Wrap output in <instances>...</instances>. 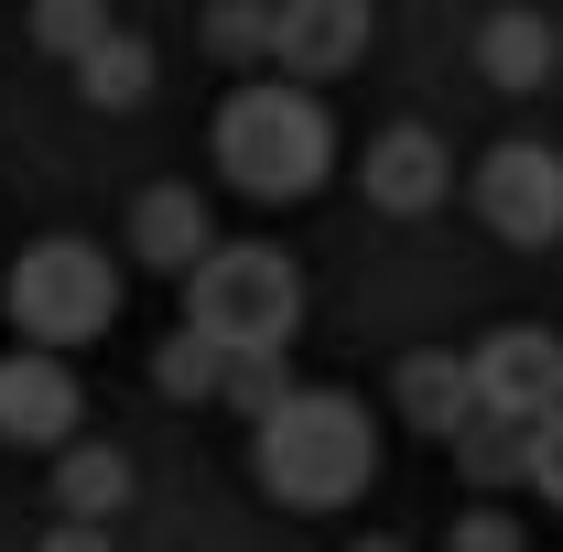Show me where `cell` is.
<instances>
[{
	"label": "cell",
	"instance_id": "obj_8",
	"mask_svg": "<svg viewBox=\"0 0 563 552\" xmlns=\"http://www.w3.org/2000/svg\"><path fill=\"white\" fill-rule=\"evenodd\" d=\"M76 422H87L76 357L66 346H11V357H0V444H11V455H55Z\"/></svg>",
	"mask_w": 563,
	"mask_h": 552
},
{
	"label": "cell",
	"instance_id": "obj_11",
	"mask_svg": "<svg viewBox=\"0 0 563 552\" xmlns=\"http://www.w3.org/2000/svg\"><path fill=\"white\" fill-rule=\"evenodd\" d=\"M477 76L488 87H509V98H531V87H553L563 76V33L542 0H509V11H488V33H477Z\"/></svg>",
	"mask_w": 563,
	"mask_h": 552
},
{
	"label": "cell",
	"instance_id": "obj_17",
	"mask_svg": "<svg viewBox=\"0 0 563 552\" xmlns=\"http://www.w3.org/2000/svg\"><path fill=\"white\" fill-rule=\"evenodd\" d=\"M98 22H109V0H33V11H22V44L66 66V55L87 44V33H98Z\"/></svg>",
	"mask_w": 563,
	"mask_h": 552
},
{
	"label": "cell",
	"instance_id": "obj_6",
	"mask_svg": "<svg viewBox=\"0 0 563 552\" xmlns=\"http://www.w3.org/2000/svg\"><path fill=\"white\" fill-rule=\"evenodd\" d=\"M152 379L174 390V401H207V412H272L282 390H292V368H282V346H217L196 325H174L163 357H152Z\"/></svg>",
	"mask_w": 563,
	"mask_h": 552
},
{
	"label": "cell",
	"instance_id": "obj_3",
	"mask_svg": "<svg viewBox=\"0 0 563 552\" xmlns=\"http://www.w3.org/2000/svg\"><path fill=\"white\" fill-rule=\"evenodd\" d=\"M185 325L217 346H282L303 336V272H292V250H261V239H207L196 261H185Z\"/></svg>",
	"mask_w": 563,
	"mask_h": 552
},
{
	"label": "cell",
	"instance_id": "obj_9",
	"mask_svg": "<svg viewBox=\"0 0 563 552\" xmlns=\"http://www.w3.org/2000/svg\"><path fill=\"white\" fill-rule=\"evenodd\" d=\"M466 390H477V412H553L563 401V336L553 325H488V336L466 346Z\"/></svg>",
	"mask_w": 563,
	"mask_h": 552
},
{
	"label": "cell",
	"instance_id": "obj_7",
	"mask_svg": "<svg viewBox=\"0 0 563 552\" xmlns=\"http://www.w3.org/2000/svg\"><path fill=\"white\" fill-rule=\"evenodd\" d=\"M272 22H261V66L282 76H347L368 55V33H379V0H261Z\"/></svg>",
	"mask_w": 563,
	"mask_h": 552
},
{
	"label": "cell",
	"instance_id": "obj_15",
	"mask_svg": "<svg viewBox=\"0 0 563 552\" xmlns=\"http://www.w3.org/2000/svg\"><path fill=\"white\" fill-rule=\"evenodd\" d=\"M55 509H66V520H120V509H131V455H120V444H55Z\"/></svg>",
	"mask_w": 563,
	"mask_h": 552
},
{
	"label": "cell",
	"instance_id": "obj_20",
	"mask_svg": "<svg viewBox=\"0 0 563 552\" xmlns=\"http://www.w3.org/2000/svg\"><path fill=\"white\" fill-rule=\"evenodd\" d=\"M444 552H531V531H520L509 509H455V520H444Z\"/></svg>",
	"mask_w": 563,
	"mask_h": 552
},
{
	"label": "cell",
	"instance_id": "obj_18",
	"mask_svg": "<svg viewBox=\"0 0 563 552\" xmlns=\"http://www.w3.org/2000/svg\"><path fill=\"white\" fill-rule=\"evenodd\" d=\"M520 487H531L542 509H563V401L520 422Z\"/></svg>",
	"mask_w": 563,
	"mask_h": 552
},
{
	"label": "cell",
	"instance_id": "obj_12",
	"mask_svg": "<svg viewBox=\"0 0 563 552\" xmlns=\"http://www.w3.org/2000/svg\"><path fill=\"white\" fill-rule=\"evenodd\" d=\"M66 76H76V98H87V109L131 120L141 98H152V44H141L131 22H98V33H87V44L66 55Z\"/></svg>",
	"mask_w": 563,
	"mask_h": 552
},
{
	"label": "cell",
	"instance_id": "obj_21",
	"mask_svg": "<svg viewBox=\"0 0 563 552\" xmlns=\"http://www.w3.org/2000/svg\"><path fill=\"white\" fill-rule=\"evenodd\" d=\"M33 552H120V542H109V520H55Z\"/></svg>",
	"mask_w": 563,
	"mask_h": 552
},
{
	"label": "cell",
	"instance_id": "obj_14",
	"mask_svg": "<svg viewBox=\"0 0 563 552\" xmlns=\"http://www.w3.org/2000/svg\"><path fill=\"white\" fill-rule=\"evenodd\" d=\"M390 412L412 422V433H433V444H444L455 422L477 412V390H466V357H455V346H412V357L390 368Z\"/></svg>",
	"mask_w": 563,
	"mask_h": 552
},
{
	"label": "cell",
	"instance_id": "obj_10",
	"mask_svg": "<svg viewBox=\"0 0 563 552\" xmlns=\"http://www.w3.org/2000/svg\"><path fill=\"white\" fill-rule=\"evenodd\" d=\"M357 185H368V207H379V217H433L444 196H455V152L422 131V120H401V131H379V141H368Z\"/></svg>",
	"mask_w": 563,
	"mask_h": 552
},
{
	"label": "cell",
	"instance_id": "obj_1",
	"mask_svg": "<svg viewBox=\"0 0 563 552\" xmlns=\"http://www.w3.org/2000/svg\"><path fill=\"white\" fill-rule=\"evenodd\" d=\"M217 185L228 196H250V207H303V196H325V174H336V109L303 87V76H239L228 98H217Z\"/></svg>",
	"mask_w": 563,
	"mask_h": 552
},
{
	"label": "cell",
	"instance_id": "obj_16",
	"mask_svg": "<svg viewBox=\"0 0 563 552\" xmlns=\"http://www.w3.org/2000/svg\"><path fill=\"white\" fill-rule=\"evenodd\" d=\"M444 455H455V477L477 487V498H498V487H520V422L509 412H466L444 433Z\"/></svg>",
	"mask_w": 563,
	"mask_h": 552
},
{
	"label": "cell",
	"instance_id": "obj_22",
	"mask_svg": "<svg viewBox=\"0 0 563 552\" xmlns=\"http://www.w3.org/2000/svg\"><path fill=\"white\" fill-rule=\"evenodd\" d=\"M347 552H412V542H390V531H368V542H347Z\"/></svg>",
	"mask_w": 563,
	"mask_h": 552
},
{
	"label": "cell",
	"instance_id": "obj_4",
	"mask_svg": "<svg viewBox=\"0 0 563 552\" xmlns=\"http://www.w3.org/2000/svg\"><path fill=\"white\" fill-rule=\"evenodd\" d=\"M0 314H11V336L22 346H98L109 325H120V261L98 250V239H76V228H55V239H33L11 272H0Z\"/></svg>",
	"mask_w": 563,
	"mask_h": 552
},
{
	"label": "cell",
	"instance_id": "obj_19",
	"mask_svg": "<svg viewBox=\"0 0 563 552\" xmlns=\"http://www.w3.org/2000/svg\"><path fill=\"white\" fill-rule=\"evenodd\" d=\"M261 0H207V55L217 66H261Z\"/></svg>",
	"mask_w": 563,
	"mask_h": 552
},
{
	"label": "cell",
	"instance_id": "obj_5",
	"mask_svg": "<svg viewBox=\"0 0 563 552\" xmlns=\"http://www.w3.org/2000/svg\"><path fill=\"white\" fill-rule=\"evenodd\" d=\"M466 207L509 250H563V152L553 141H488L466 174Z\"/></svg>",
	"mask_w": 563,
	"mask_h": 552
},
{
	"label": "cell",
	"instance_id": "obj_13",
	"mask_svg": "<svg viewBox=\"0 0 563 552\" xmlns=\"http://www.w3.org/2000/svg\"><path fill=\"white\" fill-rule=\"evenodd\" d=\"M207 239H217V217H207L196 185H152V196L131 207V239H120V250H131L141 272H185Z\"/></svg>",
	"mask_w": 563,
	"mask_h": 552
},
{
	"label": "cell",
	"instance_id": "obj_2",
	"mask_svg": "<svg viewBox=\"0 0 563 552\" xmlns=\"http://www.w3.org/2000/svg\"><path fill=\"white\" fill-rule=\"evenodd\" d=\"M250 477L272 487L282 509H303V520L368 498V477H379L368 401H347V390H282L272 412H250Z\"/></svg>",
	"mask_w": 563,
	"mask_h": 552
}]
</instances>
